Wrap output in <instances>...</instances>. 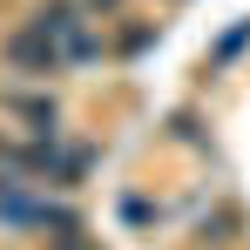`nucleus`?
<instances>
[{"mask_svg":"<svg viewBox=\"0 0 250 250\" xmlns=\"http://www.w3.org/2000/svg\"><path fill=\"white\" fill-rule=\"evenodd\" d=\"M244 47H250V21H237V27H230V34H223V41L203 54V75H223V68H230V61H237Z\"/></svg>","mask_w":250,"mask_h":250,"instance_id":"4","label":"nucleus"},{"mask_svg":"<svg viewBox=\"0 0 250 250\" xmlns=\"http://www.w3.org/2000/svg\"><path fill=\"white\" fill-rule=\"evenodd\" d=\"M61 54H68V68H88V61H102V34H95V27L82 21V27L61 41Z\"/></svg>","mask_w":250,"mask_h":250,"instance_id":"5","label":"nucleus"},{"mask_svg":"<svg viewBox=\"0 0 250 250\" xmlns=\"http://www.w3.org/2000/svg\"><path fill=\"white\" fill-rule=\"evenodd\" d=\"M122 216H128V223H149V216H156V203H142V196H128V203H122Z\"/></svg>","mask_w":250,"mask_h":250,"instance_id":"7","label":"nucleus"},{"mask_svg":"<svg viewBox=\"0 0 250 250\" xmlns=\"http://www.w3.org/2000/svg\"><path fill=\"white\" fill-rule=\"evenodd\" d=\"M54 250H88V244H82V230H61V237H54Z\"/></svg>","mask_w":250,"mask_h":250,"instance_id":"8","label":"nucleus"},{"mask_svg":"<svg viewBox=\"0 0 250 250\" xmlns=\"http://www.w3.org/2000/svg\"><path fill=\"white\" fill-rule=\"evenodd\" d=\"M122 0H82V14H115Z\"/></svg>","mask_w":250,"mask_h":250,"instance_id":"9","label":"nucleus"},{"mask_svg":"<svg viewBox=\"0 0 250 250\" xmlns=\"http://www.w3.org/2000/svg\"><path fill=\"white\" fill-rule=\"evenodd\" d=\"M0 68H7V75H27V82L47 88V75H61V68H68V54H61V41L47 34L41 21H21V27H7V34H0Z\"/></svg>","mask_w":250,"mask_h":250,"instance_id":"1","label":"nucleus"},{"mask_svg":"<svg viewBox=\"0 0 250 250\" xmlns=\"http://www.w3.org/2000/svg\"><path fill=\"white\" fill-rule=\"evenodd\" d=\"M237 230H244V216H237V203H216V209L203 216V223H196V244H203V250H216V244H230Z\"/></svg>","mask_w":250,"mask_h":250,"instance_id":"3","label":"nucleus"},{"mask_svg":"<svg viewBox=\"0 0 250 250\" xmlns=\"http://www.w3.org/2000/svg\"><path fill=\"white\" fill-rule=\"evenodd\" d=\"M0 115L27 122V135H61V95L54 88H0Z\"/></svg>","mask_w":250,"mask_h":250,"instance_id":"2","label":"nucleus"},{"mask_svg":"<svg viewBox=\"0 0 250 250\" xmlns=\"http://www.w3.org/2000/svg\"><path fill=\"white\" fill-rule=\"evenodd\" d=\"M149 41H156V27H128V34H122V54H142Z\"/></svg>","mask_w":250,"mask_h":250,"instance_id":"6","label":"nucleus"}]
</instances>
